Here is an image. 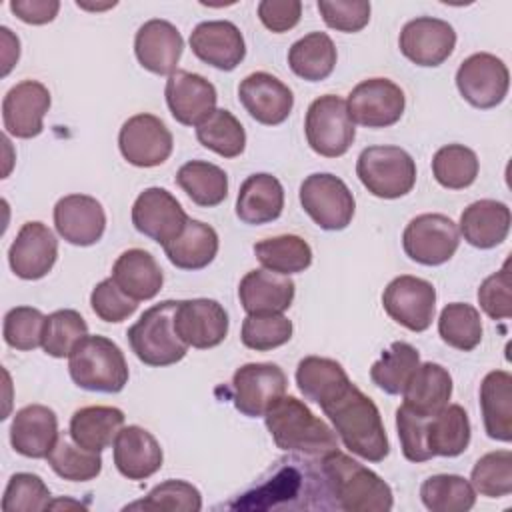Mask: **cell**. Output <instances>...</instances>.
<instances>
[{
	"label": "cell",
	"instance_id": "obj_25",
	"mask_svg": "<svg viewBox=\"0 0 512 512\" xmlns=\"http://www.w3.org/2000/svg\"><path fill=\"white\" fill-rule=\"evenodd\" d=\"M184 40L174 24L152 18L144 22L134 38V54L142 68L152 74H172L182 56Z\"/></svg>",
	"mask_w": 512,
	"mask_h": 512
},
{
	"label": "cell",
	"instance_id": "obj_32",
	"mask_svg": "<svg viewBox=\"0 0 512 512\" xmlns=\"http://www.w3.org/2000/svg\"><path fill=\"white\" fill-rule=\"evenodd\" d=\"M452 396V376L436 362L418 364L410 382L406 384L402 398L404 406L416 414L432 416L448 404Z\"/></svg>",
	"mask_w": 512,
	"mask_h": 512
},
{
	"label": "cell",
	"instance_id": "obj_40",
	"mask_svg": "<svg viewBox=\"0 0 512 512\" xmlns=\"http://www.w3.org/2000/svg\"><path fill=\"white\" fill-rule=\"evenodd\" d=\"M420 500L430 512H468L476 504V490L464 476L434 474L422 482Z\"/></svg>",
	"mask_w": 512,
	"mask_h": 512
},
{
	"label": "cell",
	"instance_id": "obj_38",
	"mask_svg": "<svg viewBox=\"0 0 512 512\" xmlns=\"http://www.w3.org/2000/svg\"><path fill=\"white\" fill-rule=\"evenodd\" d=\"M258 262L276 274H298L312 264L310 244L296 234H280L254 244Z\"/></svg>",
	"mask_w": 512,
	"mask_h": 512
},
{
	"label": "cell",
	"instance_id": "obj_9",
	"mask_svg": "<svg viewBox=\"0 0 512 512\" xmlns=\"http://www.w3.org/2000/svg\"><path fill=\"white\" fill-rule=\"evenodd\" d=\"M460 246L458 226L444 214L426 212L412 218L402 234L406 256L424 266L448 262Z\"/></svg>",
	"mask_w": 512,
	"mask_h": 512
},
{
	"label": "cell",
	"instance_id": "obj_22",
	"mask_svg": "<svg viewBox=\"0 0 512 512\" xmlns=\"http://www.w3.org/2000/svg\"><path fill=\"white\" fill-rule=\"evenodd\" d=\"M238 100L264 126L282 124L294 106L292 90L268 72H252L238 86Z\"/></svg>",
	"mask_w": 512,
	"mask_h": 512
},
{
	"label": "cell",
	"instance_id": "obj_56",
	"mask_svg": "<svg viewBox=\"0 0 512 512\" xmlns=\"http://www.w3.org/2000/svg\"><path fill=\"white\" fill-rule=\"evenodd\" d=\"M10 10L26 24H48L60 10L58 0H12Z\"/></svg>",
	"mask_w": 512,
	"mask_h": 512
},
{
	"label": "cell",
	"instance_id": "obj_20",
	"mask_svg": "<svg viewBox=\"0 0 512 512\" xmlns=\"http://www.w3.org/2000/svg\"><path fill=\"white\" fill-rule=\"evenodd\" d=\"M164 96L172 118L184 126H198L216 110V88L204 76L176 70L168 76Z\"/></svg>",
	"mask_w": 512,
	"mask_h": 512
},
{
	"label": "cell",
	"instance_id": "obj_31",
	"mask_svg": "<svg viewBox=\"0 0 512 512\" xmlns=\"http://www.w3.org/2000/svg\"><path fill=\"white\" fill-rule=\"evenodd\" d=\"M480 410L484 430L492 440H512V376L506 370H492L480 384Z\"/></svg>",
	"mask_w": 512,
	"mask_h": 512
},
{
	"label": "cell",
	"instance_id": "obj_5",
	"mask_svg": "<svg viewBox=\"0 0 512 512\" xmlns=\"http://www.w3.org/2000/svg\"><path fill=\"white\" fill-rule=\"evenodd\" d=\"M176 304V300L154 304L144 310V314L126 332L132 352L146 366H170L180 362L188 352V346L174 330Z\"/></svg>",
	"mask_w": 512,
	"mask_h": 512
},
{
	"label": "cell",
	"instance_id": "obj_36",
	"mask_svg": "<svg viewBox=\"0 0 512 512\" xmlns=\"http://www.w3.org/2000/svg\"><path fill=\"white\" fill-rule=\"evenodd\" d=\"M336 58V46L326 32H310L288 50L290 70L306 82L326 80L336 66Z\"/></svg>",
	"mask_w": 512,
	"mask_h": 512
},
{
	"label": "cell",
	"instance_id": "obj_34",
	"mask_svg": "<svg viewBox=\"0 0 512 512\" xmlns=\"http://www.w3.org/2000/svg\"><path fill=\"white\" fill-rule=\"evenodd\" d=\"M218 246V234L210 224L188 218L182 232L162 248L176 268L202 270L216 258Z\"/></svg>",
	"mask_w": 512,
	"mask_h": 512
},
{
	"label": "cell",
	"instance_id": "obj_17",
	"mask_svg": "<svg viewBox=\"0 0 512 512\" xmlns=\"http://www.w3.org/2000/svg\"><path fill=\"white\" fill-rule=\"evenodd\" d=\"M400 52L416 66L434 68L448 60L456 46L452 24L432 16H418L404 24L398 36Z\"/></svg>",
	"mask_w": 512,
	"mask_h": 512
},
{
	"label": "cell",
	"instance_id": "obj_24",
	"mask_svg": "<svg viewBox=\"0 0 512 512\" xmlns=\"http://www.w3.org/2000/svg\"><path fill=\"white\" fill-rule=\"evenodd\" d=\"M56 412L44 404L20 408L10 424V444L26 458H46L58 442Z\"/></svg>",
	"mask_w": 512,
	"mask_h": 512
},
{
	"label": "cell",
	"instance_id": "obj_59",
	"mask_svg": "<svg viewBox=\"0 0 512 512\" xmlns=\"http://www.w3.org/2000/svg\"><path fill=\"white\" fill-rule=\"evenodd\" d=\"M78 8H86V10H106V8H112L116 6V2H106V4H96V6H90V4H84V2H76Z\"/></svg>",
	"mask_w": 512,
	"mask_h": 512
},
{
	"label": "cell",
	"instance_id": "obj_23",
	"mask_svg": "<svg viewBox=\"0 0 512 512\" xmlns=\"http://www.w3.org/2000/svg\"><path fill=\"white\" fill-rule=\"evenodd\" d=\"M54 226L72 246H92L106 230L102 204L88 194H68L54 206Z\"/></svg>",
	"mask_w": 512,
	"mask_h": 512
},
{
	"label": "cell",
	"instance_id": "obj_11",
	"mask_svg": "<svg viewBox=\"0 0 512 512\" xmlns=\"http://www.w3.org/2000/svg\"><path fill=\"white\" fill-rule=\"evenodd\" d=\"M382 306L400 326L412 332H424L434 320L436 288L424 278L402 274L384 288Z\"/></svg>",
	"mask_w": 512,
	"mask_h": 512
},
{
	"label": "cell",
	"instance_id": "obj_35",
	"mask_svg": "<svg viewBox=\"0 0 512 512\" xmlns=\"http://www.w3.org/2000/svg\"><path fill=\"white\" fill-rule=\"evenodd\" d=\"M470 420L460 404H446L426 418V446L434 456H460L470 444Z\"/></svg>",
	"mask_w": 512,
	"mask_h": 512
},
{
	"label": "cell",
	"instance_id": "obj_42",
	"mask_svg": "<svg viewBox=\"0 0 512 512\" xmlns=\"http://www.w3.org/2000/svg\"><path fill=\"white\" fill-rule=\"evenodd\" d=\"M438 334L456 350H474L482 340L480 312L466 302L446 304L438 316Z\"/></svg>",
	"mask_w": 512,
	"mask_h": 512
},
{
	"label": "cell",
	"instance_id": "obj_58",
	"mask_svg": "<svg viewBox=\"0 0 512 512\" xmlns=\"http://www.w3.org/2000/svg\"><path fill=\"white\" fill-rule=\"evenodd\" d=\"M58 508H84L80 502H74V500H66V498H58V500H50L48 504V510H58Z\"/></svg>",
	"mask_w": 512,
	"mask_h": 512
},
{
	"label": "cell",
	"instance_id": "obj_45",
	"mask_svg": "<svg viewBox=\"0 0 512 512\" xmlns=\"http://www.w3.org/2000/svg\"><path fill=\"white\" fill-rule=\"evenodd\" d=\"M88 336V324L80 316V312L72 308L56 310L46 316L42 348L52 358L70 356L74 346Z\"/></svg>",
	"mask_w": 512,
	"mask_h": 512
},
{
	"label": "cell",
	"instance_id": "obj_16",
	"mask_svg": "<svg viewBox=\"0 0 512 512\" xmlns=\"http://www.w3.org/2000/svg\"><path fill=\"white\" fill-rule=\"evenodd\" d=\"M174 330L186 346L208 350L224 342L228 334V314L212 298L180 300L174 310Z\"/></svg>",
	"mask_w": 512,
	"mask_h": 512
},
{
	"label": "cell",
	"instance_id": "obj_19",
	"mask_svg": "<svg viewBox=\"0 0 512 512\" xmlns=\"http://www.w3.org/2000/svg\"><path fill=\"white\" fill-rule=\"evenodd\" d=\"M50 108V92L38 80L14 84L2 100L4 130L14 138H34L44 130V116Z\"/></svg>",
	"mask_w": 512,
	"mask_h": 512
},
{
	"label": "cell",
	"instance_id": "obj_12",
	"mask_svg": "<svg viewBox=\"0 0 512 512\" xmlns=\"http://www.w3.org/2000/svg\"><path fill=\"white\" fill-rule=\"evenodd\" d=\"M346 108L354 124L364 128H388L402 118L406 98L396 82L388 78H368L352 88Z\"/></svg>",
	"mask_w": 512,
	"mask_h": 512
},
{
	"label": "cell",
	"instance_id": "obj_43",
	"mask_svg": "<svg viewBox=\"0 0 512 512\" xmlns=\"http://www.w3.org/2000/svg\"><path fill=\"white\" fill-rule=\"evenodd\" d=\"M478 168L476 152L464 144H446L432 158V174L448 190H462L474 184Z\"/></svg>",
	"mask_w": 512,
	"mask_h": 512
},
{
	"label": "cell",
	"instance_id": "obj_10",
	"mask_svg": "<svg viewBox=\"0 0 512 512\" xmlns=\"http://www.w3.org/2000/svg\"><path fill=\"white\" fill-rule=\"evenodd\" d=\"M510 86L506 64L490 54L476 52L468 56L456 70V88L460 96L474 108L488 110L504 102Z\"/></svg>",
	"mask_w": 512,
	"mask_h": 512
},
{
	"label": "cell",
	"instance_id": "obj_1",
	"mask_svg": "<svg viewBox=\"0 0 512 512\" xmlns=\"http://www.w3.org/2000/svg\"><path fill=\"white\" fill-rule=\"evenodd\" d=\"M296 386L316 402L334 426L342 444L368 462H382L390 442L378 406L350 382L340 362L324 356H306L296 366Z\"/></svg>",
	"mask_w": 512,
	"mask_h": 512
},
{
	"label": "cell",
	"instance_id": "obj_15",
	"mask_svg": "<svg viewBox=\"0 0 512 512\" xmlns=\"http://www.w3.org/2000/svg\"><path fill=\"white\" fill-rule=\"evenodd\" d=\"M186 222L188 214L166 188H146L132 204L134 228L160 246H166L170 240H174Z\"/></svg>",
	"mask_w": 512,
	"mask_h": 512
},
{
	"label": "cell",
	"instance_id": "obj_46",
	"mask_svg": "<svg viewBox=\"0 0 512 512\" xmlns=\"http://www.w3.org/2000/svg\"><path fill=\"white\" fill-rule=\"evenodd\" d=\"M470 484L486 498H502L512 492V452L496 450L480 456L472 468Z\"/></svg>",
	"mask_w": 512,
	"mask_h": 512
},
{
	"label": "cell",
	"instance_id": "obj_57",
	"mask_svg": "<svg viewBox=\"0 0 512 512\" xmlns=\"http://www.w3.org/2000/svg\"><path fill=\"white\" fill-rule=\"evenodd\" d=\"M0 32H2V46H4V50H2V60H4L2 76H6V74L10 72V68L18 62V56H20V40H18V36H14L12 30L6 28V26H2Z\"/></svg>",
	"mask_w": 512,
	"mask_h": 512
},
{
	"label": "cell",
	"instance_id": "obj_33",
	"mask_svg": "<svg viewBox=\"0 0 512 512\" xmlns=\"http://www.w3.org/2000/svg\"><path fill=\"white\" fill-rule=\"evenodd\" d=\"M124 426V412L116 406H84L70 418V438L90 450L102 452L114 444L116 434Z\"/></svg>",
	"mask_w": 512,
	"mask_h": 512
},
{
	"label": "cell",
	"instance_id": "obj_14",
	"mask_svg": "<svg viewBox=\"0 0 512 512\" xmlns=\"http://www.w3.org/2000/svg\"><path fill=\"white\" fill-rule=\"evenodd\" d=\"M286 374L272 362H248L232 376L234 406L248 418L264 416L286 392Z\"/></svg>",
	"mask_w": 512,
	"mask_h": 512
},
{
	"label": "cell",
	"instance_id": "obj_30",
	"mask_svg": "<svg viewBox=\"0 0 512 512\" xmlns=\"http://www.w3.org/2000/svg\"><path fill=\"white\" fill-rule=\"evenodd\" d=\"M112 278L130 298L138 302L152 300L164 284L160 264L150 252L142 248H130L122 252L112 266Z\"/></svg>",
	"mask_w": 512,
	"mask_h": 512
},
{
	"label": "cell",
	"instance_id": "obj_48",
	"mask_svg": "<svg viewBox=\"0 0 512 512\" xmlns=\"http://www.w3.org/2000/svg\"><path fill=\"white\" fill-rule=\"evenodd\" d=\"M294 326L284 314H248L242 322L240 340L246 348L268 352L292 338Z\"/></svg>",
	"mask_w": 512,
	"mask_h": 512
},
{
	"label": "cell",
	"instance_id": "obj_51",
	"mask_svg": "<svg viewBox=\"0 0 512 512\" xmlns=\"http://www.w3.org/2000/svg\"><path fill=\"white\" fill-rule=\"evenodd\" d=\"M90 306L100 320L122 322L136 312L138 300L130 298L110 276L94 286L90 294Z\"/></svg>",
	"mask_w": 512,
	"mask_h": 512
},
{
	"label": "cell",
	"instance_id": "obj_4",
	"mask_svg": "<svg viewBox=\"0 0 512 512\" xmlns=\"http://www.w3.org/2000/svg\"><path fill=\"white\" fill-rule=\"evenodd\" d=\"M72 382L90 392L116 394L128 384V364L120 346L106 336L82 338L68 356Z\"/></svg>",
	"mask_w": 512,
	"mask_h": 512
},
{
	"label": "cell",
	"instance_id": "obj_52",
	"mask_svg": "<svg viewBox=\"0 0 512 512\" xmlns=\"http://www.w3.org/2000/svg\"><path fill=\"white\" fill-rule=\"evenodd\" d=\"M324 24L338 32H360L370 22V2L366 0H318Z\"/></svg>",
	"mask_w": 512,
	"mask_h": 512
},
{
	"label": "cell",
	"instance_id": "obj_29",
	"mask_svg": "<svg viewBox=\"0 0 512 512\" xmlns=\"http://www.w3.org/2000/svg\"><path fill=\"white\" fill-rule=\"evenodd\" d=\"M284 208V188L268 172L248 176L236 196V216L250 226H260L280 218Z\"/></svg>",
	"mask_w": 512,
	"mask_h": 512
},
{
	"label": "cell",
	"instance_id": "obj_7",
	"mask_svg": "<svg viewBox=\"0 0 512 512\" xmlns=\"http://www.w3.org/2000/svg\"><path fill=\"white\" fill-rule=\"evenodd\" d=\"M304 134L316 154L324 158L344 156L356 138L346 100L336 94H324L312 100L304 118Z\"/></svg>",
	"mask_w": 512,
	"mask_h": 512
},
{
	"label": "cell",
	"instance_id": "obj_18",
	"mask_svg": "<svg viewBox=\"0 0 512 512\" xmlns=\"http://www.w3.org/2000/svg\"><path fill=\"white\" fill-rule=\"evenodd\" d=\"M58 240L44 222H26L8 250V264L22 280H40L56 264Z\"/></svg>",
	"mask_w": 512,
	"mask_h": 512
},
{
	"label": "cell",
	"instance_id": "obj_50",
	"mask_svg": "<svg viewBox=\"0 0 512 512\" xmlns=\"http://www.w3.org/2000/svg\"><path fill=\"white\" fill-rule=\"evenodd\" d=\"M46 316L32 306L10 308L4 316L2 336L10 348L28 352L42 346Z\"/></svg>",
	"mask_w": 512,
	"mask_h": 512
},
{
	"label": "cell",
	"instance_id": "obj_8",
	"mask_svg": "<svg viewBox=\"0 0 512 512\" xmlns=\"http://www.w3.org/2000/svg\"><path fill=\"white\" fill-rule=\"evenodd\" d=\"M300 204L322 230H344L354 216V196L344 180L328 172H316L300 184Z\"/></svg>",
	"mask_w": 512,
	"mask_h": 512
},
{
	"label": "cell",
	"instance_id": "obj_26",
	"mask_svg": "<svg viewBox=\"0 0 512 512\" xmlns=\"http://www.w3.org/2000/svg\"><path fill=\"white\" fill-rule=\"evenodd\" d=\"M114 466L128 480H146L162 468V448L142 426H122L112 444Z\"/></svg>",
	"mask_w": 512,
	"mask_h": 512
},
{
	"label": "cell",
	"instance_id": "obj_13",
	"mask_svg": "<svg viewBox=\"0 0 512 512\" xmlns=\"http://www.w3.org/2000/svg\"><path fill=\"white\" fill-rule=\"evenodd\" d=\"M118 148L124 160L138 168L164 164L174 148L172 132L166 124L148 112L130 116L118 132Z\"/></svg>",
	"mask_w": 512,
	"mask_h": 512
},
{
	"label": "cell",
	"instance_id": "obj_44",
	"mask_svg": "<svg viewBox=\"0 0 512 512\" xmlns=\"http://www.w3.org/2000/svg\"><path fill=\"white\" fill-rule=\"evenodd\" d=\"M50 468L68 482H88L94 480L102 470L100 452H90L78 446L70 434H60L56 446L46 456Z\"/></svg>",
	"mask_w": 512,
	"mask_h": 512
},
{
	"label": "cell",
	"instance_id": "obj_6",
	"mask_svg": "<svg viewBox=\"0 0 512 512\" xmlns=\"http://www.w3.org/2000/svg\"><path fill=\"white\" fill-rule=\"evenodd\" d=\"M356 176L376 198L406 196L416 184V162L400 146H368L356 160Z\"/></svg>",
	"mask_w": 512,
	"mask_h": 512
},
{
	"label": "cell",
	"instance_id": "obj_37",
	"mask_svg": "<svg viewBox=\"0 0 512 512\" xmlns=\"http://www.w3.org/2000/svg\"><path fill=\"white\" fill-rule=\"evenodd\" d=\"M176 184L194 204L202 208H214L228 196L226 172L206 160H190L182 164L176 172Z\"/></svg>",
	"mask_w": 512,
	"mask_h": 512
},
{
	"label": "cell",
	"instance_id": "obj_2",
	"mask_svg": "<svg viewBox=\"0 0 512 512\" xmlns=\"http://www.w3.org/2000/svg\"><path fill=\"white\" fill-rule=\"evenodd\" d=\"M320 472L336 508L348 512H388L394 506L392 488L376 472L338 448L322 456Z\"/></svg>",
	"mask_w": 512,
	"mask_h": 512
},
{
	"label": "cell",
	"instance_id": "obj_3",
	"mask_svg": "<svg viewBox=\"0 0 512 512\" xmlns=\"http://www.w3.org/2000/svg\"><path fill=\"white\" fill-rule=\"evenodd\" d=\"M274 444L284 452L322 458L338 448L336 432L296 396H280L264 414Z\"/></svg>",
	"mask_w": 512,
	"mask_h": 512
},
{
	"label": "cell",
	"instance_id": "obj_47",
	"mask_svg": "<svg viewBox=\"0 0 512 512\" xmlns=\"http://www.w3.org/2000/svg\"><path fill=\"white\" fill-rule=\"evenodd\" d=\"M126 510H172L198 512L202 510V496L196 486L186 480H164L154 486L146 498L132 502Z\"/></svg>",
	"mask_w": 512,
	"mask_h": 512
},
{
	"label": "cell",
	"instance_id": "obj_41",
	"mask_svg": "<svg viewBox=\"0 0 512 512\" xmlns=\"http://www.w3.org/2000/svg\"><path fill=\"white\" fill-rule=\"evenodd\" d=\"M198 142L222 158H236L244 152L246 132L240 120L224 108H216L196 126Z\"/></svg>",
	"mask_w": 512,
	"mask_h": 512
},
{
	"label": "cell",
	"instance_id": "obj_49",
	"mask_svg": "<svg viewBox=\"0 0 512 512\" xmlns=\"http://www.w3.org/2000/svg\"><path fill=\"white\" fill-rule=\"evenodd\" d=\"M50 490L38 474L16 472L10 476L4 496V512H42L48 510Z\"/></svg>",
	"mask_w": 512,
	"mask_h": 512
},
{
	"label": "cell",
	"instance_id": "obj_53",
	"mask_svg": "<svg viewBox=\"0 0 512 512\" xmlns=\"http://www.w3.org/2000/svg\"><path fill=\"white\" fill-rule=\"evenodd\" d=\"M510 262L506 260L504 266L484 278L478 288V304L484 314L492 320H506L512 316V298H510Z\"/></svg>",
	"mask_w": 512,
	"mask_h": 512
},
{
	"label": "cell",
	"instance_id": "obj_39",
	"mask_svg": "<svg viewBox=\"0 0 512 512\" xmlns=\"http://www.w3.org/2000/svg\"><path fill=\"white\" fill-rule=\"evenodd\" d=\"M420 364L418 350L408 342H392L388 350L372 364L370 378L386 394L398 396L404 392L414 370Z\"/></svg>",
	"mask_w": 512,
	"mask_h": 512
},
{
	"label": "cell",
	"instance_id": "obj_21",
	"mask_svg": "<svg viewBox=\"0 0 512 512\" xmlns=\"http://www.w3.org/2000/svg\"><path fill=\"white\" fill-rule=\"evenodd\" d=\"M190 48L204 64L230 72L246 56L240 28L230 20H206L190 32Z\"/></svg>",
	"mask_w": 512,
	"mask_h": 512
},
{
	"label": "cell",
	"instance_id": "obj_28",
	"mask_svg": "<svg viewBox=\"0 0 512 512\" xmlns=\"http://www.w3.org/2000/svg\"><path fill=\"white\" fill-rule=\"evenodd\" d=\"M512 214L500 200H476L464 208L458 222V232L464 240L480 250H490L502 244L510 232Z\"/></svg>",
	"mask_w": 512,
	"mask_h": 512
},
{
	"label": "cell",
	"instance_id": "obj_54",
	"mask_svg": "<svg viewBox=\"0 0 512 512\" xmlns=\"http://www.w3.org/2000/svg\"><path fill=\"white\" fill-rule=\"evenodd\" d=\"M426 418L408 410L404 404L396 410V430L400 438V448L406 460L410 462H426L432 460V454L426 446Z\"/></svg>",
	"mask_w": 512,
	"mask_h": 512
},
{
	"label": "cell",
	"instance_id": "obj_55",
	"mask_svg": "<svg viewBox=\"0 0 512 512\" xmlns=\"http://www.w3.org/2000/svg\"><path fill=\"white\" fill-rule=\"evenodd\" d=\"M302 16L300 0H262L258 4L260 22L276 34L292 30Z\"/></svg>",
	"mask_w": 512,
	"mask_h": 512
},
{
	"label": "cell",
	"instance_id": "obj_27",
	"mask_svg": "<svg viewBox=\"0 0 512 512\" xmlns=\"http://www.w3.org/2000/svg\"><path fill=\"white\" fill-rule=\"evenodd\" d=\"M296 284L270 270H250L238 284V298L246 314H284L292 306Z\"/></svg>",
	"mask_w": 512,
	"mask_h": 512
}]
</instances>
